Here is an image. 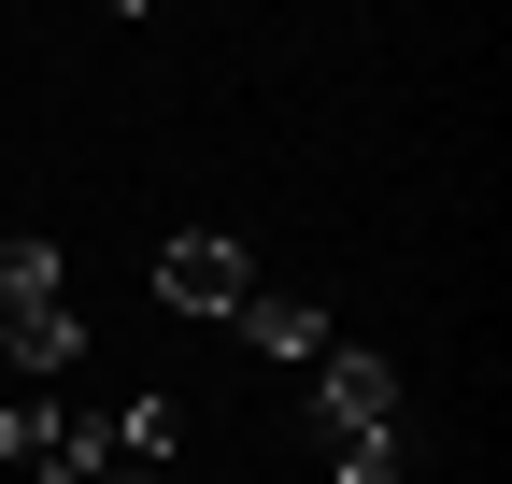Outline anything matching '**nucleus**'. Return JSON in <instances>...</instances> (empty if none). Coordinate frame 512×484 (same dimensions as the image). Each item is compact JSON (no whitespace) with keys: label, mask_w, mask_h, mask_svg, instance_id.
Listing matches in <instances>:
<instances>
[{"label":"nucleus","mask_w":512,"mask_h":484,"mask_svg":"<svg viewBox=\"0 0 512 484\" xmlns=\"http://www.w3.org/2000/svg\"><path fill=\"white\" fill-rule=\"evenodd\" d=\"M157 299H171V314H214V328H228L242 299H256V257H242L228 228H171V242H157Z\"/></svg>","instance_id":"2"},{"label":"nucleus","mask_w":512,"mask_h":484,"mask_svg":"<svg viewBox=\"0 0 512 484\" xmlns=\"http://www.w3.org/2000/svg\"><path fill=\"white\" fill-rule=\"evenodd\" d=\"M114 484H185V470H114Z\"/></svg>","instance_id":"5"},{"label":"nucleus","mask_w":512,"mask_h":484,"mask_svg":"<svg viewBox=\"0 0 512 484\" xmlns=\"http://www.w3.org/2000/svg\"><path fill=\"white\" fill-rule=\"evenodd\" d=\"M0 413H15V385H0Z\"/></svg>","instance_id":"6"},{"label":"nucleus","mask_w":512,"mask_h":484,"mask_svg":"<svg viewBox=\"0 0 512 484\" xmlns=\"http://www.w3.org/2000/svg\"><path fill=\"white\" fill-rule=\"evenodd\" d=\"M399 470H413L399 428H384V442H328V484H399Z\"/></svg>","instance_id":"4"},{"label":"nucleus","mask_w":512,"mask_h":484,"mask_svg":"<svg viewBox=\"0 0 512 484\" xmlns=\"http://www.w3.org/2000/svg\"><path fill=\"white\" fill-rule=\"evenodd\" d=\"M228 328H242L256 356H271V371H313V356H328V342H342V328H328V314H313V299H285V285H256V299H242V314H228Z\"/></svg>","instance_id":"3"},{"label":"nucleus","mask_w":512,"mask_h":484,"mask_svg":"<svg viewBox=\"0 0 512 484\" xmlns=\"http://www.w3.org/2000/svg\"><path fill=\"white\" fill-rule=\"evenodd\" d=\"M299 413H313V442H384L399 428V371H384L370 342H328L313 385H299Z\"/></svg>","instance_id":"1"}]
</instances>
